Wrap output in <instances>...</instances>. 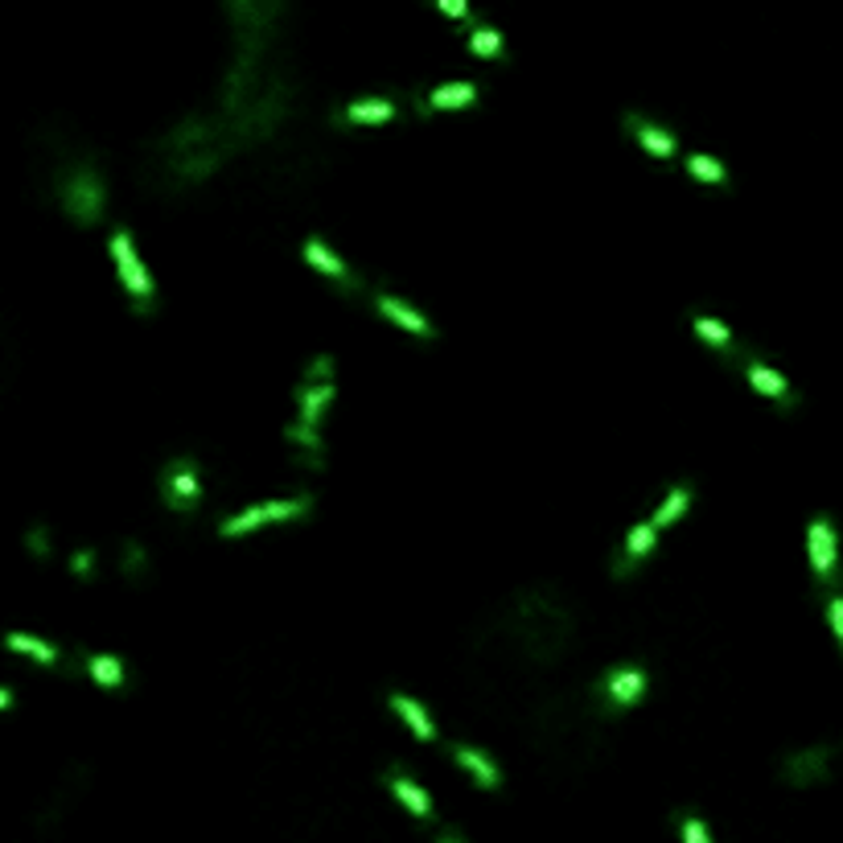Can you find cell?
Listing matches in <instances>:
<instances>
[{
    "mask_svg": "<svg viewBox=\"0 0 843 843\" xmlns=\"http://www.w3.org/2000/svg\"><path fill=\"white\" fill-rule=\"evenodd\" d=\"M441 9H445V13H457V17H466V13H469L466 0H441Z\"/></svg>",
    "mask_w": 843,
    "mask_h": 843,
    "instance_id": "29",
    "label": "cell"
},
{
    "mask_svg": "<svg viewBox=\"0 0 843 843\" xmlns=\"http://www.w3.org/2000/svg\"><path fill=\"white\" fill-rule=\"evenodd\" d=\"M4 646H9V650H21V655H29V658H38V662H46V667H54L58 662L54 646H50V642H41V637H34V634H9L4 637Z\"/></svg>",
    "mask_w": 843,
    "mask_h": 843,
    "instance_id": "19",
    "label": "cell"
},
{
    "mask_svg": "<svg viewBox=\"0 0 843 843\" xmlns=\"http://www.w3.org/2000/svg\"><path fill=\"white\" fill-rule=\"evenodd\" d=\"M625 128L634 132L637 140H642V149L646 152H655V157H674V136L667 128H658V124H650V120H642L637 112H630L625 115Z\"/></svg>",
    "mask_w": 843,
    "mask_h": 843,
    "instance_id": "13",
    "label": "cell"
},
{
    "mask_svg": "<svg viewBox=\"0 0 843 843\" xmlns=\"http://www.w3.org/2000/svg\"><path fill=\"white\" fill-rule=\"evenodd\" d=\"M29 547H34L38 556H46V551H50V540L41 535V526H34V535H29Z\"/></svg>",
    "mask_w": 843,
    "mask_h": 843,
    "instance_id": "27",
    "label": "cell"
},
{
    "mask_svg": "<svg viewBox=\"0 0 843 843\" xmlns=\"http://www.w3.org/2000/svg\"><path fill=\"white\" fill-rule=\"evenodd\" d=\"M687 173L692 177H699V182H729V169L720 165L716 157H708V152H687Z\"/></svg>",
    "mask_w": 843,
    "mask_h": 843,
    "instance_id": "22",
    "label": "cell"
},
{
    "mask_svg": "<svg viewBox=\"0 0 843 843\" xmlns=\"http://www.w3.org/2000/svg\"><path fill=\"white\" fill-rule=\"evenodd\" d=\"M679 831H683V843H712V835H708V827H704L699 815H683Z\"/></svg>",
    "mask_w": 843,
    "mask_h": 843,
    "instance_id": "25",
    "label": "cell"
},
{
    "mask_svg": "<svg viewBox=\"0 0 843 843\" xmlns=\"http://www.w3.org/2000/svg\"><path fill=\"white\" fill-rule=\"evenodd\" d=\"M112 256H115V268H120V281H124L132 305H136V313H149L152 281L149 272H145V263H140V256H136V244H132L128 231H115L112 235Z\"/></svg>",
    "mask_w": 843,
    "mask_h": 843,
    "instance_id": "2",
    "label": "cell"
},
{
    "mask_svg": "<svg viewBox=\"0 0 843 843\" xmlns=\"http://www.w3.org/2000/svg\"><path fill=\"white\" fill-rule=\"evenodd\" d=\"M441 843H461V840H453V835H445V840H441Z\"/></svg>",
    "mask_w": 843,
    "mask_h": 843,
    "instance_id": "31",
    "label": "cell"
},
{
    "mask_svg": "<svg viewBox=\"0 0 843 843\" xmlns=\"http://www.w3.org/2000/svg\"><path fill=\"white\" fill-rule=\"evenodd\" d=\"M392 115H395L392 99H355V103L342 112V120H392Z\"/></svg>",
    "mask_w": 843,
    "mask_h": 843,
    "instance_id": "23",
    "label": "cell"
},
{
    "mask_svg": "<svg viewBox=\"0 0 843 843\" xmlns=\"http://www.w3.org/2000/svg\"><path fill=\"white\" fill-rule=\"evenodd\" d=\"M478 99V87L473 83H445L420 99V112H441V108H469Z\"/></svg>",
    "mask_w": 843,
    "mask_h": 843,
    "instance_id": "15",
    "label": "cell"
},
{
    "mask_svg": "<svg viewBox=\"0 0 843 843\" xmlns=\"http://www.w3.org/2000/svg\"><path fill=\"white\" fill-rule=\"evenodd\" d=\"M202 498V482H198V461L194 457H173L165 469H161V503L169 510H194Z\"/></svg>",
    "mask_w": 843,
    "mask_h": 843,
    "instance_id": "4",
    "label": "cell"
},
{
    "mask_svg": "<svg viewBox=\"0 0 843 843\" xmlns=\"http://www.w3.org/2000/svg\"><path fill=\"white\" fill-rule=\"evenodd\" d=\"M642 692H646V671H642V667H613L609 679H605V695H609L613 708H630V704H637Z\"/></svg>",
    "mask_w": 843,
    "mask_h": 843,
    "instance_id": "9",
    "label": "cell"
},
{
    "mask_svg": "<svg viewBox=\"0 0 843 843\" xmlns=\"http://www.w3.org/2000/svg\"><path fill=\"white\" fill-rule=\"evenodd\" d=\"M387 786H392V794H399V803L408 806L412 815H420V819H432V798L424 794V786L420 782H412L404 769H387Z\"/></svg>",
    "mask_w": 843,
    "mask_h": 843,
    "instance_id": "14",
    "label": "cell"
},
{
    "mask_svg": "<svg viewBox=\"0 0 843 843\" xmlns=\"http://www.w3.org/2000/svg\"><path fill=\"white\" fill-rule=\"evenodd\" d=\"M305 260L313 263L318 272H325V276H334L337 284H346V288H355V276H350V268L337 260L330 247L321 244V239H305Z\"/></svg>",
    "mask_w": 843,
    "mask_h": 843,
    "instance_id": "16",
    "label": "cell"
},
{
    "mask_svg": "<svg viewBox=\"0 0 843 843\" xmlns=\"http://www.w3.org/2000/svg\"><path fill=\"white\" fill-rule=\"evenodd\" d=\"M827 766H831V749H803V753H790L782 761V778L794 782V786H810L827 778Z\"/></svg>",
    "mask_w": 843,
    "mask_h": 843,
    "instance_id": "8",
    "label": "cell"
},
{
    "mask_svg": "<svg viewBox=\"0 0 843 843\" xmlns=\"http://www.w3.org/2000/svg\"><path fill=\"white\" fill-rule=\"evenodd\" d=\"M87 671H91L95 683H103L108 692H120L124 683H128V674H124V662L115 655H87Z\"/></svg>",
    "mask_w": 843,
    "mask_h": 843,
    "instance_id": "17",
    "label": "cell"
},
{
    "mask_svg": "<svg viewBox=\"0 0 843 843\" xmlns=\"http://www.w3.org/2000/svg\"><path fill=\"white\" fill-rule=\"evenodd\" d=\"M453 761L461 769H469L473 773V782L482 790H498L503 786V773H498V766L489 761V753H482L478 745H453Z\"/></svg>",
    "mask_w": 843,
    "mask_h": 843,
    "instance_id": "11",
    "label": "cell"
},
{
    "mask_svg": "<svg viewBox=\"0 0 843 843\" xmlns=\"http://www.w3.org/2000/svg\"><path fill=\"white\" fill-rule=\"evenodd\" d=\"M392 708H395L399 716H404V720H408V729H412L416 736H420V741H432V736H436V729H432L429 712H424V708H420L416 699H408V695L392 692Z\"/></svg>",
    "mask_w": 843,
    "mask_h": 843,
    "instance_id": "18",
    "label": "cell"
},
{
    "mask_svg": "<svg viewBox=\"0 0 843 843\" xmlns=\"http://www.w3.org/2000/svg\"><path fill=\"white\" fill-rule=\"evenodd\" d=\"M9 699H13V692H9V687H0V708H9Z\"/></svg>",
    "mask_w": 843,
    "mask_h": 843,
    "instance_id": "30",
    "label": "cell"
},
{
    "mask_svg": "<svg viewBox=\"0 0 843 843\" xmlns=\"http://www.w3.org/2000/svg\"><path fill=\"white\" fill-rule=\"evenodd\" d=\"M692 506V486H674V489H667V498H662V506L655 510V519L650 523L655 526H667V523H674L683 510Z\"/></svg>",
    "mask_w": 843,
    "mask_h": 843,
    "instance_id": "20",
    "label": "cell"
},
{
    "mask_svg": "<svg viewBox=\"0 0 843 843\" xmlns=\"http://www.w3.org/2000/svg\"><path fill=\"white\" fill-rule=\"evenodd\" d=\"M375 305H379V313H383V318H392L395 325H399V330H408V334H416V337H432V334H436L424 313H416L412 305H404V300L392 297V293H379Z\"/></svg>",
    "mask_w": 843,
    "mask_h": 843,
    "instance_id": "12",
    "label": "cell"
},
{
    "mask_svg": "<svg viewBox=\"0 0 843 843\" xmlns=\"http://www.w3.org/2000/svg\"><path fill=\"white\" fill-rule=\"evenodd\" d=\"M745 379H749L753 387L761 395H769L778 408H794L798 404V395H794V387H790L786 379L778 375L773 367H769L766 358H745Z\"/></svg>",
    "mask_w": 843,
    "mask_h": 843,
    "instance_id": "7",
    "label": "cell"
},
{
    "mask_svg": "<svg viewBox=\"0 0 843 843\" xmlns=\"http://www.w3.org/2000/svg\"><path fill=\"white\" fill-rule=\"evenodd\" d=\"M469 50L482 58H498L503 54V34L498 29H489V25H478L473 34H469Z\"/></svg>",
    "mask_w": 843,
    "mask_h": 843,
    "instance_id": "24",
    "label": "cell"
},
{
    "mask_svg": "<svg viewBox=\"0 0 843 843\" xmlns=\"http://www.w3.org/2000/svg\"><path fill=\"white\" fill-rule=\"evenodd\" d=\"M692 330L704 342H712V346H720L724 355H732V334H729V325L724 321H716V318H704V313H695L692 318Z\"/></svg>",
    "mask_w": 843,
    "mask_h": 843,
    "instance_id": "21",
    "label": "cell"
},
{
    "mask_svg": "<svg viewBox=\"0 0 843 843\" xmlns=\"http://www.w3.org/2000/svg\"><path fill=\"white\" fill-rule=\"evenodd\" d=\"M655 540H658V526L646 519V523H637L630 535H625V547L618 551V563H613V577H630L634 572L637 563L646 560V551L655 547Z\"/></svg>",
    "mask_w": 843,
    "mask_h": 843,
    "instance_id": "10",
    "label": "cell"
},
{
    "mask_svg": "<svg viewBox=\"0 0 843 843\" xmlns=\"http://www.w3.org/2000/svg\"><path fill=\"white\" fill-rule=\"evenodd\" d=\"M62 207L78 223H99V214H103V177L95 169H75L62 182Z\"/></svg>",
    "mask_w": 843,
    "mask_h": 843,
    "instance_id": "3",
    "label": "cell"
},
{
    "mask_svg": "<svg viewBox=\"0 0 843 843\" xmlns=\"http://www.w3.org/2000/svg\"><path fill=\"white\" fill-rule=\"evenodd\" d=\"M827 618H831L835 637L843 642V593H831V600H827Z\"/></svg>",
    "mask_w": 843,
    "mask_h": 843,
    "instance_id": "26",
    "label": "cell"
},
{
    "mask_svg": "<svg viewBox=\"0 0 843 843\" xmlns=\"http://www.w3.org/2000/svg\"><path fill=\"white\" fill-rule=\"evenodd\" d=\"M810 568H815L819 584H827L835 593V584H840V551H835V526H831L827 515H819L810 523Z\"/></svg>",
    "mask_w": 843,
    "mask_h": 843,
    "instance_id": "6",
    "label": "cell"
},
{
    "mask_svg": "<svg viewBox=\"0 0 843 843\" xmlns=\"http://www.w3.org/2000/svg\"><path fill=\"white\" fill-rule=\"evenodd\" d=\"M91 563H95L91 551H75V560H71V568H75V572H91Z\"/></svg>",
    "mask_w": 843,
    "mask_h": 843,
    "instance_id": "28",
    "label": "cell"
},
{
    "mask_svg": "<svg viewBox=\"0 0 843 843\" xmlns=\"http://www.w3.org/2000/svg\"><path fill=\"white\" fill-rule=\"evenodd\" d=\"M309 506H313V498H309V494H300V498H276V503L251 506V510H244V515L226 519L219 531H223V540H226V535H247L251 526L272 523V519H297V515H305Z\"/></svg>",
    "mask_w": 843,
    "mask_h": 843,
    "instance_id": "5",
    "label": "cell"
},
{
    "mask_svg": "<svg viewBox=\"0 0 843 843\" xmlns=\"http://www.w3.org/2000/svg\"><path fill=\"white\" fill-rule=\"evenodd\" d=\"M330 399H334V358L318 355L309 362V371L297 379V392H293L297 416H293V424H300V429L309 432H321V416L330 408Z\"/></svg>",
    "mask_w": 843,
    "mask_h": 843,
    "instance_id": "1",
    "label": "cell"
}]
</instances>
